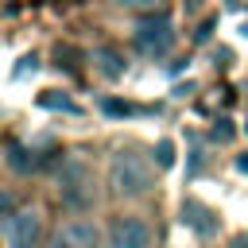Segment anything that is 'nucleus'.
<instances>
[{
	"label": "nucleus",
	"mask_w": 248,
	"mask_h": 248,
	"mask_svg": "<svg viewBox=\"0 0 248 248\" xmlns=\"http://www.w3.org/2000/svg\"><path fill=\"white\" fill-rule=\"evenodd\" d=\"M155 163H159V167H170V163H174V143H170V140H159V143H155Z\"/></svg>",
	"instance_id": "12"
},
{
	"label": "nucleus",
	"mask_w": 248,
	"mask_h": 248,
	"mask_svg": "<svg viewBox=\"0 0 248 248\" xmlns=\"http://www.w3.org/2000/svg\"><path fill=\"white\" fill-rule=\"evenodd\" d=\"M39 105H43V108H66V112H78V105H74V101H66L58 89H46V93H39Z\"/></svg>",
	"instance_id": "10"
},
{
	"label": "nucleus",
	"mask_w": 248,
	"mask_h": 248,
	"mask_svg": "<svg viewBox=\"0 0 248 248\" xmlns=\"http://www.w3.org/2000/svg\"><path fill=\"white\" fill-rule=\"evenodd\" d=\"M236 170H240V174H248V151H244V155L236 159Z\"/></svg>",
	"instance_id": "13"
},
{
	"label": "nucleus",
	"mask_w": 248,
	"mask_h": 248,
	"mask_svg": "<svg viewBox=\"0 0 248 248\" xmlns=\"http://www.w3.org/2000/svg\"><path fill=\"white\" fill-rule=\"evenodd\" d=\"M93 62H97V74L101 78H108V81H116V78H124V54L120 50H112V46H97L93 50Z\"/></svg>",
	"instance_id": "8"
},
{
	"label": "nucleus",
	"mask_w": 248,
	"mask_h": 248,
	"mask_svg": "<svg viewBox=\"0 0 248 248\" xmlns=\"http://www.w3.org/2000/svg\"><path fill=\"white\" fill-rule=\"evenodd\" d=\"M50 244H54V248H101L105 236H101V229H97L89 217H66V221L54 229Z\"/></svg>",
	"instance_id": "6"
},
{
	"label": "nucleus",
	"mask_w": 248,
	"mask_h": 248,
	"mask_svg": "<svg viewBox=\"0 0 248 248\" xmlns=\"http://www.w3.org/2000/svg\"><path fill=\"white\" fill-rule=\"evenodd\" d=\"M16 209H19V202H16V194L0 186V225H4V221H8V217H12Z\"/></svg>",
	"instance_id": "11"
},
{
	"label": "nucleus",
	"mask_w": 248,
	"mask_h": 248,
	"mask_svg": "<svg viewBox=\"0 0 248 248\" xmlns=\"http://www.w3.org/2000/svg\"><path fill=\"white\" fill-rule=\"evenodd\" d=\"M0 159H4V167L16 170V174H35V170L43 167V159H35L23 143H4V147H0Z\"/></svg>",
	"instance_id": "7"
},
{
	"label": "nucleus",
	"mask_w": 248,
	"mask_h": 248,
	"mask_svg": "<svg viewBox=\"0 0 248 248\" xmlns=\"http://www.w3.org/2000/svg\"><path fill=\"white\" fill-rule=\"evenodd\" d=\"M132 43H136V50L140 54H147V58H159V54H167L170 46H174V19L170 16H140V23H136V31H132Z\"/></svg>",
	"instance_id": "3"
},
{
	"label": "nucleus",
	"mask_w": 248,
	"mask_h": 248,
	"mask_svg": "<svg viewBox=\"0 0 248 248\" xmlns=\"http://www.w3.org/2000/svg\"><path fill=\"white\" fill-rule=\"evenodd\" d=\"M155 174H159V163L140 151V147H120L112 159H108V170H105V186L112 198L120 202H132V198H143L151 186H155Z\"/></svg>",
	"instance_id": "1"
},
{
	"label": "nucleus",
	"mask_w": 248,
	"mask_h": 248,
	"mask_svg": "<svg viewBox=\"0 0 248 248\" xmlns=\"http://www.w3.org/2000/svg\"><path fill=\"white\" fill-rule=\"evenodd\" d=\"M58 194L70 209H89L93 205V182H89L85 163H66L58 170Z\"/></svg>",
	"instance_id": "5"
},
{
	"label": "nucleus",
	"mask_w": 248,
	"mask_h": 248,
	"mask_svg": "<svg viewBox=\"0 0 248 248\" xmlns=\"http://www.w3.org/2000/svg\"><path fill=\"white\" fill-rule=\"evenodd\" d=\"M108 4H116L124 12H136V16H159V12H167L170 0H108Z\"/></svg>",
	"instance_id": "9"
},
{
	"label": "nucleus",
	"mask_w": 248,
	"mask_h": 248,
	"mask_svg": "<svg viewBox=\"0 0 248 248\" xmlns=\"http://www.w3.org/2000/svg\"><path fill=\"white\" fill-rule=\"evenodd\" d=\"M43 229H46L43 205H19V209L0 225V236H4V248H39Z\"/></svg>",
	"instance_id": "2"
},
{
	"label": "nucleus",
	"mask_w": 248,
	"mask_h": 248,
	"mask_svg": "<svg viewBox=\"0 0 248 248\" xmlns=\"http://www.w3.org/2000/svg\"><path fill=\"white\" fill-rule=\"evenodd\" d=\"M105 244H108V248H151V244H155V229H151V221L140 217V213H120V217L108 221Z\"/></svg>",
	"instance_id": "4"
}]
</instances>
